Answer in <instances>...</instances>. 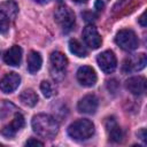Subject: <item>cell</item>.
Returning <instances> with one entry per match:
<instances>
[{
  "mask_svg": "<svg viewBox=\"0 0 147 147\" xmlns=\"http://www.w3.org/2000/svg\"><path fill=\"white\" fill-rule=\"evenodd\" d=\"M31 125L33 131L42 138L52 139L59 132V123L53 116L47 114H38L33 116Z\"/></svg>",
  "mask_w": 147,
  "mask_h": 147,
  "instance_id": "obj_1",
  "label": "cell"
},
{
  "mask_svg": "<svg viewBox=\"0 0 147 147\" xmlns=\"http://www.w3.org/2000/svg\"><path fill=\"white\" fill-rule=\"evenodd\" d=\"M94 124L90 119H77L68 127V134L76 140H85L93 136Z\"/></svg>",
  "mask_w": 147,
  "mask_h": 147,
  "instance_id": "obj_2",
  "label": "cell"
},
{
  "mask_svg": "<svg viewBox=\"0 0 147 147\" xmlns=\"http://www.w3.org/2000/svg\"><path fill=\"white\" fill-rule=\"evenodd\" d=\"M54 20L64 32H69L75 26V14L67 6H60L55 10Z\"/></svg>",
  "mask_w": 147,
  "mask_h": 147,
  "instance_id": "obj_3",
  "label": "cell"
},
{
  "mask_svg": "<svg viewBox=\"0 0 147 147\" xmlns=\"http://www.w3.org/2000/svg\"><path fill=\"white\" fill-rule=\"evenodd\" d=\"M115 41L122 49L127 52L134 51L139 45L137 34L130 29H123L118 31L115 37Z\"/></svg>",
  "mask_w": 147,
  "mask_h": 147,
  "instance_id": "obj_4",
  "label": "cell"
},
{
  "mask_svg": "<svg viewBox=\"0 0 147 147\" xmlns=\"http://www.w3.org/2000/svg\"><path fill=\"white\" fill-rule=\"evenodd\" d=\"M96 62H98L100 69L105 74L113 72L117 65V59L113 51H105V52L100 53L96 57Z\"/></svg>",
  "mask_w": 147,
  "mask_h": 147,
  "instance_id": "obj_5",
  "label": "cell"
},
{
  "mask_svg": "<svg viewBox=\"0 0 147 147\" xmlns=\"http://www.w3.org/2000/svg\"><path fill=\"white\" fill-rule=\"evenodd\" d=\"M83 39H84L85 44L92 49L99 48L101 46V42H102L101 36L99 34L96 28L93 26V25H87V26L84 28V30H83Z\"/></svg>",
  "mask_w": 147,
  "mask_h": 147,
  "instance_id": "obj_6",
  "label": "cell"
},
{
  "mask_svg": "<svg viewBox=\"0 0 147 147\" xmlns=\"http://www.w3.org/2000/svg\"><path fill=\"white\" fill-rule=\"evenodd\" d=\"M77 80L80 85L85 87H92L96 83V74L93 68L88 65H83L77 71Z\"/></svg>",
  "mask_w": 147,
  "mask_h": 147,
  "instance_id": "obj_7",
  "label": "cell"
},
{
  "mask_svg": "<svg viewBox=\"0 0 147 147\" xmlns=\"http://www.w3.org/2000/svg\"><path fill=\"white\" fill-rule=\"evenodd\" d=\"M147 64V57L144 53L137 54L134 56H131L126 59L123 63V70L126 72H132V71H139L144 69Z\"/></svg>",
  "mask_w": 147,
  "mask_h": 147,
  "instance_id": "obj_8",
  "label": "cell"
},
{
  "mask_svg": "<svg viewBox=\"0 0 147 147\" xmlns=\"http://www.w3.org/2000/svg\"><path fill=\"white\" fill-rule=\"evenodd\" d=\"M21 83V77L16 72H9L5 75L0 80V91L3 93H11L14 92Z\"/></svg>",
  "mask_w": 147,
  "mask_h": 147,
  "instance_id": "obj_9",
  "label": "cell"
},
{
  "mask_svg": "<svg viewBox=\"0 0 147 147\" xmlns=\"http://www.w3.org/2000/svg\"><path fill=\"white\" fill-rule=\"evenodd\" d=\"M125 86L134 95H142L146 92V78L142 76L131 77L125 82Z\"/></svg>",
  "mask_w": 147,
  "mask_h": 147,
  "instance_id": "obj_10",
  "label": "cell"
},
{
  "mask_svg": "<svg viewBox=\"0 0 147 147\" xmlns=\"http://www.w3.org/2000/svg\"><path fill=\"white\" fill-rule=\"evenodd\" d=\"M24 123H25L24 122V117L21 114H15L13 121L2 129V131H1L2 136L6 137V138H8V139L9 138H13L24 126Z\"/></svg>",
  "mask_w": 147,
  "mask_h": 147,
  "instance_id": "obj_11",
  "label": "cell"
},
{
  "mask_svg": "<svg viewBox=\"0 0 147 147\" xmlns=\"http://www.w3.org/2000/svg\"><path fill=\"white\" fill-rule=\"evenodd\" d=\"M78 111L84 114H94L98 109V99L93 94H87L77 105Z\"/></svg>",
  "mask_w": 147,
  "mask_h": 147,
  "instance_id": "obj_12",
  "label": "cell"
},
{
  "mask_svg": "<svg viewBox=\"0 0 147 147\" xmlns=\"http://www.w3.org/2000/svg\"><path fill=\"white\" fill-rule=\"evenodd\" d=\"M22 60V48L20 46H13L10 47L3 55V61L11 67H17L20 65Z\"/></svg>",
  "mask_w": 147,
  "mask_h": 147,
  "instance_id": "obj_13",
  "label": "cell"
},
{
  "mask_svg": "<svg viewBox=\"0 0 147 147\" xmlns=\"http://www.w3.org/2000/svg\"><path fill=\"white\" fill-rule=\"evenodd\" d=\"M51 63H52V68H53V71L52 72H60L62 74L64 71V69L67 68V64H68V59L65 57V55L61 52H53L51 54ZM63 75V74H62Z\"/></svg>",
  "mask_w": 147,
  "mask_h": 147,
  "instance_id": "obj_14",
  "label": "cell"
},
{
  "mask_svg": "<svg viewBox=\"0 0 147 147\" xmlns=\"http://www.w3.org/2000/svg\"><path fill=\"white\" fill-rule=\"evenodd\" d=\"M106 127H107V131H108V134H109V138L111 141L114 142H119L122 141L123 139V132H122V129L117 125L116 121L114 117H109L107 118L106 121Z\"/></svg>",
  "mask_w": 147,
  "mask_h": 147,
  "instance_id": "obj_15",
  "label": "cell"
},
{
  "mask_svg": "<svg viewBox=\"0 0 147 147\" xmlns=\"http://www.w3.org/2000/svg\"><path fill=\"white\" fill-rule=\"evenodd\" d=\"M41 64H42L41 55L36 51L30 52V54L28 56V70H29V72H31V74L37 72L41 68Z\"/></svg>",
  "mask_w": 147,
  "mask_h": 147,
  "instance_id": "obj_16",
  "label": "cell"
},
{
  "mask_svg": "<svg viewBox=\"0 0 147 147\" xmlns=\"http://www.w3.org/2000/svg\"><path fill=\"white\" fill-rule=\"evenodd\" d=\"M17 11H18V6L14 1H6L0 5V13H2L10 21H13L16 17Z\"/></svg>",
  "mask_w": 147,
  "mask_h": 147,
  "instance_id": "obj_17",
  "label": "cell"
},
{
  "mask_svg": "<svg viewBox=\"0 0 147 147\" xmlns=\"http://www.w3.org/2000/svg\"><path fill=\"white\" fill-rule=\"evenodd\" d=\"M20 100L24 106L28 107H33L37 105L38 102V95L36 94V92L31 88L24 90L21 94H20Z\"/></svg>",
  "mask_w": 147,
  "mask_h": 147,
  "instance_id": "obj_18",
  "label": "cell"
},
{
  "mask_svg": "<svg viewBox=\"0 0 147 147\" xmlns=\"http://www.w3.org/2000/svg\"><path fill=\"white\" fill-rule=\"evenodd\" d=\"M69 49L74 55H76L78 57H85L87 55L86 48L77 39H70L69 40Z\"/></svg>",
  "mask_w": 147,
  "mask_h": 147,
  "instance_id": "obj_19",
  "label": "cell"
},
{
  "mask_svg": "<svg viewBox=\"0 0 147 147\" xmlns=\"http://www.w3.org/2000/svg\"><path fill=\"white\" fill-rule=\"evenodd\" d=\"M40 91L42 92L44 96L46 98H51L53 94H54V90H53V86L47 80H42L41 84H40Z\"/></svg>",
  "mask_w": 147,
  "mask_h": 147,
  "instance_id": "obj_20",
  "label": "cell"
},
{
  "mask_svg": "<svg viewBox=\"0 0 147 147\" xmlns=\"http://www.w3.org/2000/svg\"><path fill=\"white\" fill-rule=\"evenodd\" d=\"M9 24H10V20L0 13V32L6 33L9 30Z\"/></svg>",
  "mask_w": 147,
  "mask_h": 147,
  "instance_id": "obj_21",
  "label": "cell"
},
{
  "mask_svg": "<svg viewBox=\"0 0 147 147\" xmlns=\"http://www.w3.org/2000/svg\"><path fill=\"white\" fill-rule=\"evenodd\" d=\"M83 17L87 22H94L96 20V15L94 13H92V11H85V13H83Z\"/></svg>",
  "mask_w": 147,
  "mask_h": 147,
  "instance_id": "obj_22",
  "label": "cell"
},
{
  "mask_svg": "<svg viewBox=\"0 0 147 147\" xmlns=\"http://www.w3.org/2000/svg\"><path fill=\"white\" fill-rule=\"evenodd\" d=\"M25 146H44V142H41V141H39L37 139L31 138V139H29L25 142Z\"/></svg>",
  "mask_w": 147,
  "mask_h": 147,
  "instance_id": "obj_23",
  "label": "cell"
},
{
  "mask_svg": "<svg viewBox=\"0 0 147 147\" xmlns=\"http://www.w3.org/2000/svg\"><path fill=\"white\" fill-rule=\"evenodd\" d=\"M137 134H138V137H139L144 142H146V130H145V129H140Z\"/></svg>",
  "mask_w": 147,
  "mask_h": 147,
  "instance_id": "obj_24",
  "label": "cell"
},
{
  "mask_svg": "<svg viewBox=\"0 0 147 147\" xmlns=\"http://www.w3.org/2000/svg\"><path fill=\"white\" fill-rule=\"evenodd\" d=\"M145 13H142L141 15H140V17L138 18V22H139V24L141 25V26H146L147 25V23H146V18H145Z\"/></svg>",
  "mask_w": 147,
  "mask_h": 147,
  "instance_id": "obj_25",
  "label": "cell"
},
{
  "mask_svg": "<svg viewBox=\"0 0 147 147\" xmlns=\"http://www.w3.org/2000/svg\"><path fill=\"white\" fill-rule=\"evenodd\" d=\"M103 7H105V5H103V2H102L101 0H96V1H95V8H96L98 10H102Z\"/></svg>",
  "mask_w": 147,
  "mask_h": 147,
  "instance_id": "obj_26",
  "label": "cell"
},
{
  "mask_svg": "<svg viewBox=\"0 0 147 147\" xmlns=\"http://www.w3.org/2000/svg\"><path fill=\"white\" fill-rule=\"evenodd\" d=\"M75 2H77V3H85L87 0H74Z\"/></svg>",
  "mask_w": 147,
  "mask_h": 147,
  "instance_id": "obj_27",
  "label": "cell"
},
{
  "mask_svg": "<svg viewBox=\"0 0 147 147\" xmlns=\"http://www.w3.org/2000/svg\"><path fill=\"white\" fill-rule=\"evenodd\" d=\"M36 2H38V3H45V2H47L48 0H34Z\"/></svg>",
  "mask_w": 147,
  "mask_h": 147,
  "instance_id": "obj_28",
  "label": "cell"
}]
</instances>
